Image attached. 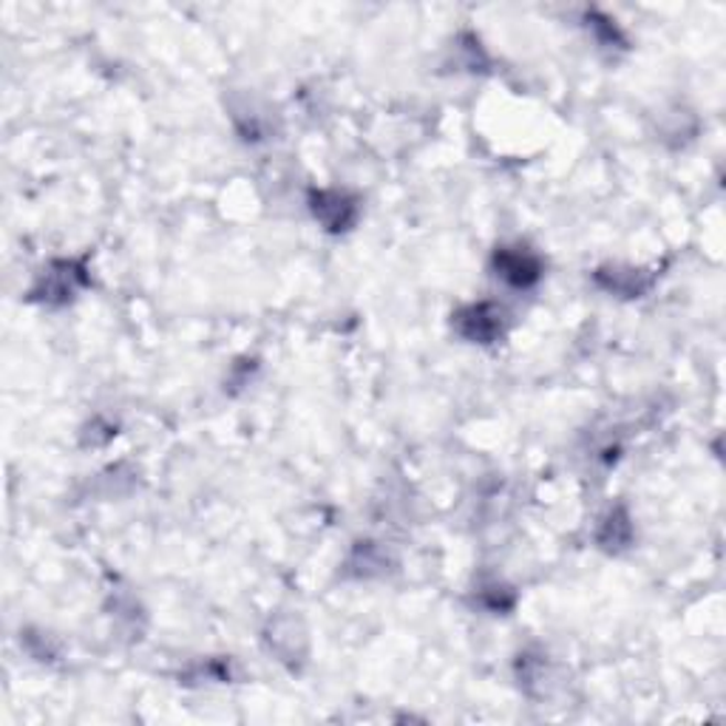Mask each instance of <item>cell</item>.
Wrapping results in <instances>:
<instances>
[{"mask_svg": "<svg viewBox=\"0 0 726 726\" xmlns=\"http://www.w3.org/2000/svg\"><path fill=\"white\" fill-rule=\"evenodd\" d=\"M491 270L500 278L502 285H509L511 290H531L540 285L545 265H542L540 253L531 250L529 245H502L497 247L491 256Z\"/></svg>", "mask_w": 726, "mask_h": 726, "instance_id": "6da1fadb", "label": "cell"}, {"mask_svg": "<svg viewBox=\"0 0 726 726\" xmlns=\"http://www.w3.org/2000/svg\"><path fill=\"white\" fill-rule=\"evenodd\" d=\"M451 327L469 344H494V341L505 335L509 318H505V310L494 305V301H474V305L460 307L451 316Z\"/></svg>", "mask_w": 726, "mask_h": 726, "instance_id": "7a4b0ae2", "label": "cell"}, {"mask_svg": "<svg viewBox=\"0 0 726 726\" xmlns=\"http://www.w3.org/2000/svg\"><path fill=\"white\" fill-rule=\"evenodd\" d=\"M86 285V267L79 265V261H66V258H63V261H52L49 270L40 273L32 287V298L40 301V305L63 307L68 305V301H74V296Z\"/></svg>", "mask_w": 726, "mask_h": 726, "instance_id": "3957f363", "label": "cell"}, {"mask_svg": "<svg viewBox=\"0 0 726 726\" xmlns=\"http://www.w3.org/2000/svg\"><path fill=\"white\" fill-rule=\"evenodd\" d=\"M310 211L316 222L324 225L330 233H346L355 227L357 216H361V205L357 199L338 188H324V191L310 193Z\"/></svg>", "mask_w": 726, "mask_h": 726, "instance_id": "277c9868", "label": "cell"}, {"mask_svg": "<svg viewBox=\"0 0 726 726\" xmlns=\"http://www.w3.org/2000/svg\"><path fill=\"white\" fill-rule=\"evenodd\" d=\"M265 639L270 644V653H276L278 661H285L290 668L307 659V633L301 628V621L292 619V616L273 621Z\"/></svg>", "mask_w": 726, "mask_h": 726, "instance_id": "5b68a950", "label": "cell"}, {"mask_svg": "<svg viewBox=\"0 0 726 726\" xmlns=\"http://www.w3.org/2000/svg\"><path fill=\"white\" fill-rule=\"evenodd\" d=\"M596 285L605 292H613L619 298H641L653 287V276L641 267L628 265H608L596 270Z\"/></svg>", "mask_w": 726, "mask_h": 726, "instance_id": "8992f818", "label": "cell"}, {"mask_svg": "<svg viewBox=\"0 0 726 726\" xmlns=\"http://www.w3.org/2000/svg\"><path fill=\"white\" fill-rule=\"evenodd\" d=\"M596 542H599L601 551L608 554H619L621 548H628L633 542V520L624 509H610L608 514L601 516V525L596 531Z\"/></svg>", "mask_w": 726, "mask_h": 726, "instance_id": "52a82bcc", "label": "cell"}, {"mask_svg": "<svg viewBox=\"0 0 726 726\" xmlns=\"http://www.w3.org/2000/svg\"><path fill=\"white\" fill-rule=\"evenodd\" d=\"M346 568H355L357 576L370 579V576L383 574V568H389V554L377 542H357L346 559Z\"/></svg>", "mask_w": 726, "mask_h": 726, "instance_id": "ba28073f", "label": "cell"}, {"mask_svg": "<svg viewBox=\"0 0 726 726\" xmlns=\"http://www.w3.org/2000/svg\"><path fill=\"white\" fill-rule=\"evenodd\" d=\"M477 599L485 610L491 613H505V610L514 608V590L509 585H502L500 579L494 581H482L480 590H477Z\"/></svg>", "mask_w": 726, "mask_h": 726, "instance_id": "9c48e42d", "label": "cell"}]
</instances>
